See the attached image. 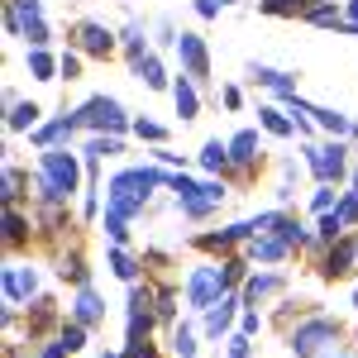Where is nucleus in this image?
<instances>
[{
	"label": "nucleus",
	"mask_w": 358,
	"mask_h": 358,
	"mask_svg": "<svg viewBox=\"0 0 358 358\" xmlns=\"http://www.w3.org/2000/svg\"><path fill=\"white\" fill-rule=\"evenodd\" d=\"M43 177H38V192L48 196V201H62V196L77 192V163H72V153H62V148H43Z\"/></svg>",
	"instance_id": "1"
},
{
	"label": "nucleus",
	"mask_w": 358,
	"mask_h": 358,
	"mask_svg": "<svg viewBox=\"0 0 358 358\" xmlns=\"http://www.w3.org/2000/svg\"><path fill=\"white\" fill-rule=\"evenodd\" d=\"M72 120H77V124H91V129H110V134H120V129H124V110H120V101H106V96L86 101Z\"/></svg>",
	"instance_id": "2"
},
{
	"label": "nucleus",
	"mask_w": 358,
	"mask_h": 358,
	"mask_svg": "<svg viewBox=\"0 0 358 358\" xmlns=\"http://www.w3.org/2000/svg\"><path fill=\"white\" fill-rule=\"evenodd\" d=\"M334 334H339V325L334 320H310V325H296V334H292V349L301 358H310L320 344H330Z\"/></svg>",
	"instance_id": "3"
},
{
	"label": "nucleus",
	"mask_w": 358,
	"mask_h": 358,
	"mask_svg": "<svg viewBox=\"0 0 358 358\" xmlns=\"http://www.w3.org/2000/svg\"><path fill=\"white\" fill-rule=\"evenodd\" d=\"M310 167H315V177H320V182H334V177H344V148H339V143L310 148Z\"/></svg>",
	"instance_id": "4"
},
{
	"label": "nucleus",
	"mask_w": 358,
	"mask_h": 358,
	"mask_svg": "<svg viewBox=\"0 0 358 358\" xmlns=\"http://www.w3.org/2000/svg\"><path fill=\"white\" fill-rule=\"evenodd\" d=\"M220 268H201V273L187 282V296H192V306H215V292H220Z\"/></svg>",
	"instance_id": "5"
},
{
	"label": "nucleus",
	"mask_w": 358,
	"mask_h": 358,
	"mask_svg": "<svg viewBox=\"0 0 358 358\" xmlns=\"http://www.w3.org/2000/svg\"><path fill=\"white\" fill-rule=\"evenodd\" d=\"M177 53H182V62H187L192 77H206V72H210V62H206V43H201L196 34H182V38H177Z\"/></svg>",
	"instance_id": "6"
},
{
	"label": "nucleus",
	"mask_w": 358,
	"mask_h": 358,
	"mask_svg": "<svg viewBox=\"0 0 358 358\" xmlns=\"http://www.w3.org/2000/svg\"><path fill=\"white\" fill-rule=\"evenodd\" d=\"M354 263H358V239H344L339 248H330L325 273H330V277H344V273H354Z\"/></svg>",
	"instance_id": "7"
},
{
	"label": "nucleus",
	"mask_w": 358,
	"mask_h": 358,
	"mask_svg": "<svg viewBox=\"0 0 358 358\" xmlns=\"http://www.w3.org/2000/svg\"><path fill=\"white\" fill-rule=\"evenodd\" d=\"M34 268H5V296L20 301V296H34Z\"/></svg>",
	"instance_id": "8"
},
{
	"label": "nucleus",
	"mask_w": 358,
	"mask_h": 358,
	"mask_svg": "<svg viewBox=\"0 0 358 358\" xmlns=\"http://www.w3.org/2000/svg\"><path fill=\"white\" fill-rule=\"evenodd\" d=\"M77 43H82L86 53H96V57H106V53L115 48V38H110L101 24H82V29H77Z\"/></svg>",
	"instance_id": "9"
},
{
	"label": "nucleus",
	"mask_w": 358,
	"mask_h": 358,
	"mask_svg": "<svg viewBox=\"0 0 358 358\" xmlns=\"http://www.w3.org/2000/svg\"><path fill=\"white\" fill-rule=\"evenodd\" d=\"M101 315H106V306H101V296H96L91 287H82V296H77V320H82V325H96Z\"/></svg>",
	"instance_id": "10"
},
{
	"label": "nucleus",
	"mask_w": 358,
	"mask_h": 358,
	"mask_svg": "<svg viewBox=\"0 0 358 358\" xmlns=\"http://www.w3.org/2000/svg\"><path fill=\"white\" fill-rule=\"evenodd\" d=\"M234 306H239L234 296H224V301H215V306H210V315H206V330H210V334H220L224 325L234 320Z\"/></svg>",
	"instance_id": "11"
},
{
	"label": "nucleus",
	"mask_w": 358,
	"mask_h": 358,
	"mask_svg": "<svg viewBox=\"0 0 358 358\" xmlns=\"http://www.w3.org/2000/svg\"><path fill=\"white\" fill-rule=\"evenodd\" d=\"M253 148H258V134H253V129H244V134L234 138V143H229V158H234V163H253V158H258V153H253Z\"/></svg>",
	"instance_id": "12"
},
{
	"label": "nucleus",
	"mask_w": 358,
	"mask_h": 358,
	"mask_svg": "<svg viewBox=\"0 0 358 358\" xmlns=\"http://www.w3.org/2000/svg\"><path fill=\"white\" fill-rule=\"evenodd\" d=\"M287 239H282V234H277V239H258V244H253V258H263V263H277V258H287Z\"/></svg>",
	"instance_id": "13"
},
{
	"label": "nucleus",
	"mask_w": 358,
	"mask_h": 358,
	"mask_svg": "<svg viewBox=\"0 0 358 358\" xmlns=\"http://www.w3.org/2000/svg\"><path fill=\"white\" fill-rule=\"evenodd\" d=\"M57 67H62V62H53V57L43 53V48H34V53H29V72H34L38 82H53V72H57Z\"/></svg>",
	"instance_id": "14"
},
{
	"label": "nucleus",
	"mask_w": 358,
	"mask_h": 358,
	"mask_svg": "<svg viewBox=\"0 0 358 358\" xmlns=\"http://www.w3.org/2000/svg\"><path fill=\"white\" fill-rule=\"evenodd\" d=\"M234 158H229V148L224 143H206L201 148V167H210V172H220V167H229Z\"/></svg>",
	"instance_id": "15"
},
{
	"label": "nucleus",
	"mask_w": 358,
	"mask_h": 358,
	"mask_svg": "<svg viewBox=\"0 0 358 358\" xmlns=\"http://www.w3.org/2000/svg\"><path fill=\"white\" fill-rule=\"evenodd\" d=\"M38 120V106H29V101H15L10 106V129H29Z\"/></svg>",
	"instance_id": "16"
},
{
	"label": "nucleus",
	"mask_w": 358,
	"mask_h": 358,
	"mask_svg": "<svg viewBox=\"0 0 358 358\" xmlns=\"http://www.w3.org/2000/svg\"><path fill=\"white\" fill-rule=\"evenodd\" d=\"M134 72H138V77H143L148 86H163V82H167V77H163V62H158V57H138Z\"/></svg>",
	"instance_id": "17"
},
{
	"label": "nucleus",
	"mask_w": 358,
	"mask_h": 358,
	"mask_svg": "<svg viewBox=\"0 0 358 358\" xmlns=\"http://www.w3.org/2000/svg\"><path fill=\"white\" fill-rule=\"evenodd\" d=\"M258 82H263V86H273V91H282V96H296V91H292V77H287V72H273V67H258Z\"/></svg>",
	"instance_id": "18"
},
{
	"label": "nucleus",
	"mask_w": 358,
	"mask_h": 358,
	"mask_svg": "<svg viewBox=\"0 0 358 358\" xmlns=\"http://www.w3.org/2000/svg\"><path fill=\"white\" fill-rule=\"evenodd\" d=\"M273 292H282V277H253V282H248V301H258V296H273Z\"/></svg>",
	"instance_id": "19"
},
{
	"label": "nucleus",
	"mask_w": 358,
	"mask_h": 358,
	"mask_svg": "<svg viewBox=\"0 0 358 358\" xmlns=\"http://www.w3.org/2000/svg\"><path fill=\"white\" fill-rule=\"evenodd\" d=\"M172 96H177V115H182V120H192V115H196V91H192V82H177V91H172Z\"/></svg>",
	"instance_id": "20"
},
{
	"label": "nucleus",
	"mask_w": 358,
	"mask_h": 358,
	"mask_svg": "<svg viewBox=\"0 0 358 358\" xmlns=\"http://www.w3.org/2000/svg\"><path fill=\"white\" fill-rule=\"evenodd\" d=\"M258 115H263V129H268V134H292V120L282 110H258Z\"/></svg>",
	"instance_id": "21"
},
{
	"label": "nucleus",
	"mask_w": 358,
	"mask_h": 358,
	"mask_svg": "<svg viewBox=\"0 0 358 358\" xmlns=\"http://www.w3.org/2000/svg\"><path fill=\"white\" fill-rule=\"evenodd\" d=\"M5 239H10V244H20V239H24V215H20L15 206H10V215H5Z\"/></svg>",
	"instance_id": "22"
},
{
	"label": "nucleus",
	"mask_w": 358,
	"mask_h": 358,
	"mask_svg": "<svg viewBox=\"0 0 358 358\" xmlns=\"http://www.w3.org/2000/svg\"><path fill=\"white\" fill-rule=\"evenodd\" d=\"M310 115H315L325 129H334V134H344V129H349V120H344V115H334V110H315V106H310Z\"/></svg>",
	"instance_id": "23"
},
{
	"label": "nucleus",
	"mask_w": 358,
	"mask_h": 358,
	"mask_svg": "<svg viewBox=\"0 0 358 358\" xmlns=\"http://www.w3.org/2000/svg\"><path fill=\"white\" fill-rule=\"evenodd\" d=\"M86 153H91V158H101V153L110 158V153H120V138H91V143H86Z\"/></svg>",
	"instance_id": "24"
},
{
	"label": "nucleus",
	"mask_w": 358,
	"mask_h": 358,
	"mask_svg": "<svg viewBox=\"0 0 358 358\" xmlns=\"http://www.w3.org/2000/svg\"><path fill=\"white\" fill-rule=\"evenodd\" d=\"M320 234H325V239H339V234H344V215H339V210H334V215H325V220H320Z\"/></svg>",
	"instance_id": "25"
},
{
	"label": "nucleus",
	"mask_w": 358,
	"mask_h": 358,
	"mask_svg": "<svg viewBox=\"0 0 358 358\" xmlns=\"http://www.w3.org/2000/svg\"><path fill=\"white\" fill-rule=\"evenodd\" d=\"M110 268H115V273H120V277H124V282H129V277L138 273V268H134V258H129L124 248H120V253H115V258H110Z\"/></svg>",
	"instance_id": "26"
},
{
	"label": "nucleus",
	"mask_w": 358,
	"mask_h": 358,
	"mask_svg": "<svg viewBox=\"0 0 358 358\" xmlns=\"http://www.w3.org/2000/svg\"><path fill=\"white\" fill-rule=\"evenodd\" d=\"M167 187H172V192L182 196V201H192V196H196V192H201V187H196L192 177H167Z\"/></svg>",
	"instance_id": "27"
},
{
	"label": "nucleus",
	"mask_w": 358,
	"mask_h": 358,
	"mask_svg": "<svg viewBox=\"0 0 358 358\" xmlns=\"http://www.w3.org/2000/svg\"><path fill=\"white\" fill-rule=\"evenodd\" d=\"M62 344H67V349H82V344H86V325H82V320L62 330Z\"/></svg>",
	"instance_id": "28"
},
{
	"label": "nucleus",
	"mask_w": 358,
	"mask_h": 358,
	"mask_svg": "<svg viewBox=\"0 0 358 358\" xmlns=\"http://www.w3.org/2000/svg\"><path fill=\"white\" fill-rule=\"evenodd\" d=\"M20 187H24V177H20V172L10 167V172H5V201H10V206L20 201Z\"/></svg>",
	"instance_id": "29"
},
{
	"label": "nucleus",
	"mask_w": 358,
	"mask_h": 358,
	"mask_svg": "<svg viewBox=\"0 0 358 358\" xmlns=\"http://www.w3.org/2000/svg\"><path fill=\"white\" fill-rule=\"evenodd\" d=\"M172 349H177V358H192V354H196L192 330H177V339H172Z\"/></svg>",
	"instance_id": "30"
},
{
	"label": "nucleus",
	"mask_w": 358,
	"mask_h": 358,
	"mask_svg": "<svg viewBox=\"0 0 358 358\" xmlns=\"http://www.w3.org/2000/svg\"><path fill=\"white\" fill-rule=\"evenodd\" d=\"M339 215H344V224H349V220H358V187H354L349 196H344V201H339Z\"/></svg>",
	"instance_id": "31"
},
{
	"label": "nucleus",
	"mask_w": 358,
	"mask_h": 358,
	"mask_svg": "<svg viewBox=\"0 0 358 358\" xmlns=\"http://www.w3.org/2000/svg\"><path fill=\"white\" fill-rule=\"evenodd\" d=\"M134 134H138V138H153V143H158V138H163V124H153V120H138Z\"/></svg>",
	"instance_id": "32"
},
{
	"label": "nucleus",
	"mask_w": 358,
	"mask_h": 358,
	"mask_svg": "<svg viewBox=\"0 0 358 358\" xmlns=\"http://www.w3.org/2000/svg\"><path fill=\"white\" fill-rule=\"evenodd\" d=\"M310 20H315V24H339L334 5H315V10H310Z\"/></svg>",
	"instance_id": "33"
},
{
	"label": "nucleus",
	"mask_w": 358,
	"mask_h": 358,
	"mask_svg": "<svg viewBox=\"0 0 358 358\" xmlns=\"http://www.w3.org/2000/svg\"><path fill=\"white\" fill-rule=\"evenodd\" d=\"M24 34H29V43H34V48H43V43H48V29H43V20H38V24H29Z\"/></svg>",
	"instance_id": "34"
},
{
	"label": "nucleus",
	"mask_w": 358,
	"mask_h": 358,
	"mask_svg": "<svg viewBox=\"0 0 358 358\" xmlns=\"http://www.w3.org/2000/svg\"><path fill=\"white\" fill-rule=\"evenodd\" d=\"M229 358H248V339H244V334L229 339Z\"/></svg>",
	"instance_id": "35"
},
{
	"label": "nucleus",
	"mask_w": 358,
	"mask_h": 358,
	"mask_svg": "<svg viewBox=\"0 0 358 358\" xmlns=\"http://www.w3.org/2000/svg\"><path fill=\"white\" fill-rule=\"evenodd\" d=\"M239 273H244V268H239V263H224V273H220V282H224V287H234V282H239Z\"/></svg>",
	"instance_id": "36"
},
{
	"label": "nucleus",
	"mask_w": 358,
	"mask_h": 358,
	"mask_svg": "<svg viewBox=\"0 0 358 358\" xmlns=\"http://www.w3.org/2000/svg\"><path fill=\"white\" fill-rule=\"evenodd\" d=\"M330 206H334V192H330V187H320V192H315V210H330Z\"/></svg>",
	"instance_id": "37"
},
{
	"label": "nucleus",
	"mask_w": 358,
	"mask_h": 358,
	"mask_svg": "<svg viewBox=\"0 0 358 358\" xmlns=\"http://www.w3.org/2000/svg\"><path fill=\"white\" fill-rule=\"evenodd\" d=\"M72 354V349H67V344H62V339H57V344H48V349H43V358H67Z\"/></svg>",
	"instance_id": "38"
},
{
	"label": "nucleus",
	"mask_w": 358,
	"mask_h": 358,
	"mask_svg": "<svg viewBox=\"0 0 358 358\" xmlns=\"http://www.w3.org/2000/svg\"><path fill=\"white\" fill-rule=\"evenodd\" d=\"M344 29H358V0H349V24Z\"/></svg>",
	"instance_id": "39"
},
{
	"label": "nucleus",
	"mask_w": 358,
	"mask_h": 358,
	"mask_svg": "<svg viewBox=\"0 0 358 358\" xmlns=\"http://www.w3.org/2000/svg\"><path fill=\"white\" fill-rule=\"evenodd\" d=\"M354 301H358V296H354Z\"/></svg>",
	"instance_id": "40"
}]
</instances>
